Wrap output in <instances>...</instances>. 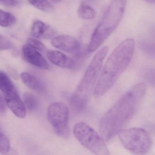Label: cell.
Listing matches in <instances>:
<instances>
[{"label": "cell", "mask_w": 155, "mask_h": 155, "mask_svg": "<svg viewBox=\"0 0 155 155\" xmlns=\"http://www.w3.org/2000/svg\"><path fill=\"white\" fill-rule=\"evenodd\" d=\"M145 2H147L153 4L155 5V0H143Z\"/></svg>", "instance_id": "cell-27"}, {"label": "cell", "mask_w": 155, "mask_h": 155, "mask_svg": "<svg viewBox=\"0 0 155 155\" xmlns=\"http://www.w3.org/2000/svg\"><path fill=\"white\" fill-rule=\"evenodd\" d=\"M4 97L7 106L17 117L20 118L25 117L26 114V107L18 95L17 90L5 95Z\"/></svg>", "instance_id": "cell-10"}, {"label": "cell", "mask_w": 155, "mask_h": 155, "mask_svg": "<svg viewBox=\"0 0 155 155\" xmlns=\"http://www.w3.org/2000/svg\"><path fill=\"white\" fill-rule=\"evenodd\" d=\"M141 48L146 54L155 60V45L145 44L142 45Z\"/></svg>", "instance_id": "cell-22"}, {"label": "cell", "mask_w": 155, "mask_h": 155, "mask_svg": "<svg viewBox=\"0 0 155 155\" xmlns=\"http://www.w3.org/2000/svg\"><path fill=\"white\" fill-rule=\"evenodd\" d=\"M147 86L140 83L122 96L100 119L99 131L104 140L112 139L131 120L145 95Z\"/></svg>", "instance_id": "cell-1"}, {"label": "cell", "mask_w": 155, "mask_h": 155, "mask_svg": "<svg viewBox=\"0 0 155 155\" xmlns=\"http://www.w3.org/2000/svg\"><path fill=\"white\" fill-rule=\"evenodd\" d=\"M32 36L39 39H50L55 35L53 29L41 21H35L34 22L31 29Z\"/></svg>", "instance_id": "cell-12"}, {"label": "cell", "mask_w": 155, "mask_h": 155, "mask_svg": "<svg viewBox=\"0 0 155 155\" xmlns=\"http://www.w3.org/2000/svg\"><path fill=\"white\" fill-rule=\"evenodd\" d=\"M24 103L25 107L29 111L36 110L39 106V101L37 97L31 93H25L23 96Z\"/></svg>", "instance_id": "cell-17"}, {"label": "cell", "mask_w": 155, "mask_h": 155, "mask_svg": "<svg viewBox=\"0 0 155 155\" xmlns=\"http://www.w3.org/2000/svg\"><path fill=\"white\" fill-rule=\"evenodd\" d=\"M33 6L41 11L50 12L53 10V6L48 0H28Z\"/></svg>", "instance_id": "cell-19"}, {"label": "cell", "mask_w": 155, "mask_h": 155, "mask_svg": "<svg viewBox=\"0 0 155 155\" xmlns=\"http://www.w3.org/2000/svg\"><path fill=\"white\" fill-rule=\"evenodd\" d=\"M73 132L78 141L95 155H110L104 139L85 123L76 124Z\"/></svg>", "instance_id": "cell-5"}, {"label": "cell", "mask_w": 155, "mask_h": 155, "mask_svg": "<svg viewBox=\"0 0 155 155\" xmlns=\"http://www.w3.org/2000/svg\"><path fill=\"white\" fill-rule=\"evenodd\" d=\"M21 3V0H0V5L4 6H18Z\"/></svg>", "instance_id": "cell-25"}, {"label": "cell", "mask_w": 155, "mask_h": 155, "mask_svg": "<svg viewBox=\"0 0 155 155\" xmlns=\"http://www.w3.org/2000/svg\"><path fill=\"white\" fill-rule=\"evenodd\" d=\"M126 2L127 0H112L92 35L87 48L89 52L96 51L116 30L122 20Z\"/></svg>", "instance_id": "cell-3"}, {"label": "cell", "mask_w": 155, "mask_h": 155, "mask_svg": "<svg viewBox=\"0 0 155 155\" xmlns=\"http://www.w3.org/2000/svg\"><path fill=\"white\" fill-rule=\"evenodd\" d=\"M87 100L86 98L75 93L70 97L69 103L74 111L75 113H80L84 109Z\"/></svg>", "instance_id": "cell-14"}, {"label": "cell", "mask_w": 155, "mask_h": 155, "mask_svg": "<svg viewBox=\"0 0 155 155\" xmlns=\"http://www.w3.org/2000/svg\"><path fill=\"white\" fill-rule=\"evenodd\" d=\"M51 1L52 2H53L58 3L59 2H60L61 0H51Z\"/></svg>", "instance_id": "cell-28"}, {"label": "cell", "mask_w": 155, "mask_h": 155, "mask_svg": "<svg viewBox=\"0 0 155 155\" xmlns=\"http://www.w3.org/2000/svg\"><path fill=\"white\" fill-rule=\"evenodd\" d=\"M78 14L80 18L85 20L94 19L96 15L95 11L89 5L82 4L78 9Z\"/></svg>", "instance_id": "cell-16"}, {"label": "cell", "mask_w": 155, "mask_h": 155, "mask_svg": "<svg viewBox=\"0 0 155 155\" xmlns=\"http://www.w3.org/2000/svg\"><path fill=\"white\" fill-rule=\"evenodd\" d=\"M21 78L23 83L30 89L41 93L46 91V87L44 83L32 74L23 72L21 74Z\"/></svg>", "instance_id": "cell-13"}, {"label": "cell", "mask_w": 155, "mask_h": 155, "mask_svg": "<svg viewBox=\"0 0 155 155\" xmlns=\"http://www.w3.org/2000/svg\"><path fill=\"white\" fill-rule=\"evenodd\" d=\"M22 52L25 60L32 65L43 70H48L50 68L48 62L42 55L28 44L24 45Z\"/></svg>", "instance_id": "cell-9"}, {"label": "cell", "mask_w": 155, "mask_h": 155, "mask_svg": "<svg viewBox=\"0 0 155 155\" xmlns=\"http://www.w3.org/2000/svg\"><path fill=\"white\" fill-rule=\"evenodd\" d=\"M145 78L150 84L155 88V69L147 70L145 73Z\"/></svg>", "instance_id": "cell-23"}, {"label": "cell", "mask_w": 155, "mask_h": 155, "mask_svg": "<svg viewBox=\"0 0 155 155\" xmlns=\"http://www.w3.org/2000/svg\"><path fill=\"white\" fill-rule=\"evenodd\" d=\"M16 19L12 14L0 9V25L8 27L13 25L16 22Z\"/></svg>", "instance_id": "cell-18"}, {"label": "cell", "mask_w": 155, "mask_h": 155, "mask_svg": "<svg viewBox=\"0 0 155 155\" xmlns=\"http://www.w3.org/2000/svg\"><path fill=\"white\" fill-rule=\"evenodd\" d=\"M135 43L133 39L121 42L110 54L104 64L94 91L95 97L102 96L114 84L133 58Z\"/></svg>", "instance_id": "cell-2"}, {"label": "cell", "mask_w": 155, "mask_h": 155, "mask_svg": "<svg viewBox=\"0 0 155 155\" xmlns=\"http://www.w3.org/2000/svg\"><path fill=\"white\" fill-rule=\"evenodd\" d=\"M46 54L49 61L57 66L74 68L77 65L76 60L70 58L59 51L51 50L47 51Z\"/></svg>", "instance_id": "cell-11"}, {"label": "cell", "mask_w": 155, "mask_h": 155, "mask_svg": "<svg viewBox=\"0 0 155 155\" xmlns=\"http://www.w3.org/2000/svg\"><path fill=\"white\" fill-rule=\"evenodd\" d=\"M47 118L56 134L61 137L67 136L69 110L65 104L61 102L51 104L47 110Z\"/></svg>", "instance_id": "cell-7"}, {"label": "cell", "mask_w": 155, "mask_h": 155, "mask_svg": "<svg viewBox=\"0 0 155 155\" xmlns=\"http://www.w3.org/2000/svg\"><path fill=\"white\" fill-rule=\"evenodd\" d=\"M12 46L9 40L0 34V51H4L11 49Z\"/></svg>", "instance_id": "cell-24"}, {"label": "cell", "mask_w": 155, "mask_h": 155, "mask_svg": "<svg viewBox=\"0 0 155 155\" xmlns=\"http://www.w3.org/2000/svg\"><path fill=\"white\" fill-rule=\"evenodd\" d=\"M108 51V47L104 46L96 54L78 84L76 93L87 99L100 74L103 62Z\"/></svg>", "instance_id": "cell-6"}, {"label": "cell", "mask_w": 155, "mask_h": 155, "mask_svg": "<svg viewBox=\"0 0 155 155\" xmlns=\"http://www.w3.org/2000/svg\"><path fill=\"white\" fill-rule=\"evenodd\" d=\"M117 134L125 148L134 154H146L151 148V136L142 128L122 129Z\"/></svg>", "instance_id": "cell-4"}, {"label": "cell", "mask_w": 155, "mask_h": 155, "mask_svg": "<svg viewBox=\"0 0 155 155\" xmlns=\"http://www.w3.org/2000/svg\"><path fill=\"white\" fill-rule=\"evenodd\" d=\"M51 44L54 47L64 51L76 55L80 54V43L75 38L70 35H63L56 36L53 39Z\"/></svg>", "instance_id": "cell-8"}, {"label": "cell", "mask_w": 155, "mask_h": 155, "mask_svg": "<svg viewBox=\"0 0 155 155\" xmlns=\"http://www.w3.org/2000/svg\"><path fill=\"white\" fill-rule=\"evenodd\" d=\"M27 44L38 51L43 52L44 51L46 50L44 45L41 42L38 41L37 39H35V38H30L28 39L27 42Z\"/></svg>", "instance_id": "cell-21"}, {"label": "cell", "mask_w": 155, "mask_h": 155, "mask_svg": "<svg viewBox=\"0 0 155 155\" xmlns=\"http://www.w3.org/2000/svg\"><path fill=\"white\" fill-rule=\"evenodd\" d=\"M12 149L8 137L2 133H0V153L4 155H8Z\"/></svg>", "instance_id": "cell-20"}, {"label": "cell", "mask_w": 155, "mask_h": 155, "mask_svg": "<svg viewBox=\"0 0 155 155\" xmlns=\"http://www.w3.org/2000/svg\"><path fill=\"white\" fill-rule=\"evenodd\" d=\"M6 111V106L2 97L0 95V113L3 114Z\"/></svg>", "instance_id": "cell-26"}, {"label": "cell", "mask_w": 155, "mask_h": 155, "mask_svg": "<svg viewBox=\"0 0 155 155\" xmlns=\"http://www.w3.org/2000/svg\"><path fill=\"white\" fill-rule=\"evenodd\" d=\"M0 90L5 95L8 94L16 90L13 83L8 75L0 71Z\"/></svg>", "instance_id": "cell-15"}]
</instances>
